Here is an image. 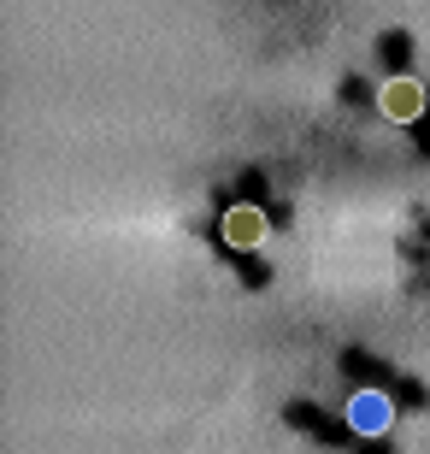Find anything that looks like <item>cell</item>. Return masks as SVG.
<instances>
[{
    "label": "cell",
    "mask_w": 430,
    "mask_h": 454,
    "mask_svg": "<svg viewBox=\"0 0 430 454\" xmlns=\"http://www.w3.org/2000/svg\"><path fill=\"white\" fill-rule=\"evenodd\" d=\"M224 242H231V248H260L265 242V219L254 213V207H236L231 219H224Z\"/></svg>",
    "instance_id": "cell-2"
},
{
    "label": "cell",
    "mask_w": 430,
    "mask_h": 454,
    "mask_svg": "<svg viewBox=\"0 0 430 454\" xmlns=\"http://www.w3.org/2000/svg\"><path fill=\"white\" fill-rule=\"evenodd\" d=\"M383 113L395 118V124H407V118L425 113V89L413 83V77H395V83L383 89Z\"/></svg>",
    "instance_id": "cell-1"
},
{
    "label": "cell",
    "mask_w": 430,
    "mask_h": 454,
    "mask_svg": "<svg viewBox=\"0 0 430 454\" xmlns=\"http://www.w3.org/2000/svg\"><path fill=\"white\" fill-rule=\"evenodd\" d=\"M389 419H395V413H389L383 395H371V389L354 395V431H389Z\"/></svg>",
    "instance_id": "cell-3"
}]
</instances>
